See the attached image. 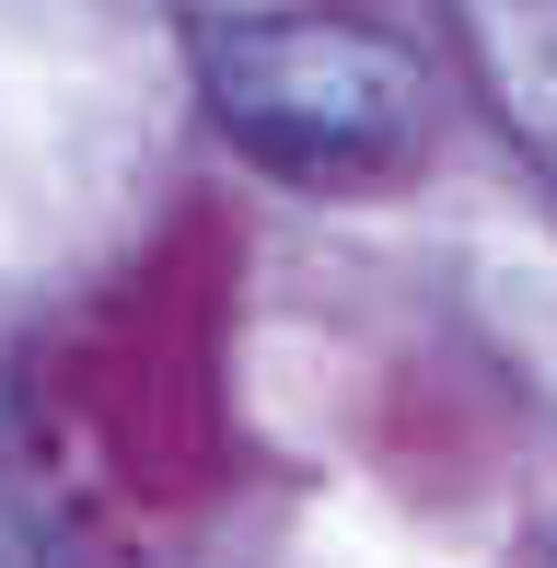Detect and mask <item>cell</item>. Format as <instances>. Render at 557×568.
I'll return each instance as SVG.
<instances>
[{"label": "cell", "instance_id": "obj_1", "mask_svg": "<svg viewBox=\"0 0 557 568\" xmlns=\"http://www.w3.org/2000/svg\"><path fill=\"white\" fill-rule=\"evenodd\" d=\"M198 93L267 174H302V186H372V174L418 163L429 140V70L395 36L337 12L198 23Z\"/></svg>", "mask_w": 557, "mask_h": 568}, {"label": "cell", "instance_id": "obj_2", "mask_svg": "<svg viewBox=\"0 0 557 568\" xmlns=\"http://www.w3.org/2000/svg\"><path fill=\"white\" fill-rule=\"evenodd\" d=\"M0 568H70L59 523H47L36 476H23V453H12V429H0Z\"/></svg>", "mask_w": 557, "mask_h": 568}, {"label": "cell", "instance_id": "obj_3", "mask_svg": "<svg viewBox=\"0 0 557 568\" xmlns=\"http://www.w3.org/2000/svg\"><path fill=\"white\" fill-rule=\"evenodd\" d=\"M546 568H557V557H546Z\"/></svg>", "mask_w": 557, "mask_h": 568}]
</instances>
